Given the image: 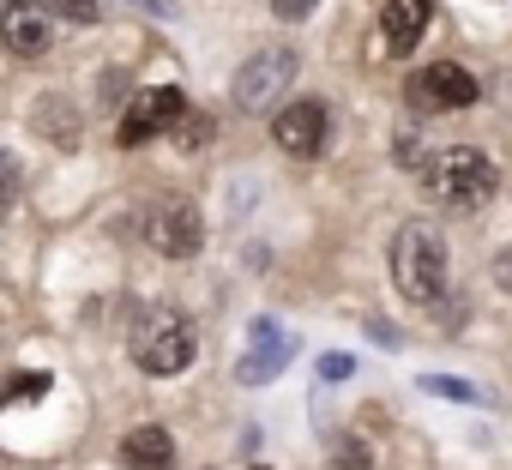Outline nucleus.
<instances>
[{
  "label": "nucleus",
  "instance_id": "19",
  "mask_svg": "<svg viewBox=\"0 0 512 470\" xmlns=\"http://www.w3.org/2000/svg\"><path fill=\"white\" fill-rule=\"evenodd\" d=\"M37 392H49V374H19V380L7 386V404H25V398H37Z\"/></svg>",
  "mask_w": 512,
  "mask_h": 470
},
{
  "label": "nucleus",
  "instance_id": "12",
  "mask_svg": "<svg viewBox=\"0 0 512 470\" xmlns=\"http://www.w3.org/2000/svg\"><path fill=\"white\" fill-rule=\"evenodd\" d=\"M121 464L127 470H175V440L157 422H145V428H133L121 440Z\"/></svg>",
  "mask_w": 512,
  "mask_h": 470
},
{
  "label": "nucleus",
  "instance_id": "11",
  "mask_svg": "<svg viewBox=\"0 0 512 470\" xmlns=\"http://www.w3.org/2000/svg\"><path fill=\"white\" fill-rule=\"evenodd\" d=\"M428 31V0H386L380 13V49L386 55H410Z\"/></svg>",
  "mask_w": 512,
  "mask_h": 470
},
{
  "label": "nucleus",
  "instance_id": "2",
  "mask_svg": "<svg viewBox=\"0 0 512 470\" xmlns=\"http://www.w3.org/2000/svg\"><path fill=\"white\" fill-rule=\"evenodd\" d=\"M494 187H500V175H494V163L476 145H452V151H440L428 163V193L446 211H476V205L494 199Z\"/></svg>",
  "mask_w": 512,
  "mask_h": 470
},
{
  "label": "nucleus",
  "instance_id": "5",
  "mask_svg": "<svg viewBox=\"0 0 512 470\" xmlns=\"http://www.w3.org/2000/svg\"><path fill=\"white\" fill-rule=\"evenodd\" d=\"M290 356H296V338L272 320V314H260L247 326V350L235 356V380L241 386H272L284 368H290Z\"/></svg>",
  "mask_w": 512,
  "mask_h": 470
},
{
  "label": "nucleus",
  "instance_id": "20",
  "mask_svg": "<svg viewBox=\"0 0 512 470\" xmlns=\"http://www.w3.org/2000/svg\"><path fill=\"white\" fill-rule=\"evenodd\" d=\"M314 7H320V0H272V13H278L284 25H296V19H308Z\"/></svg>",
  "mask_w": 512,
  "mask_h": 470
},
{
  "label": "nucleus",
  "instance_id": "18",
  "mask_svg": "<svg viewBox=\"0 0 512 470\" xmlns=\"http://www.w3.org/2000/svg\"><path fill=\"white\" fill-rule=\"evenodd\" d=\"M350 374H356V356H344V350L320 356V380H350Z\"/></svg>",
  "mask_w": 512,
  "mask_h": 470
},
{
  "label": "nucleus",
  "instance_id": "14",
  "mask_svg": "<svg viewBox=\"0 0 512 470\" xmlns=\"http://www.w3.org/2000/svg\"><path fill=\"white\" fill-rule=\"evenodd\" d=\"M175 145H181V151H205V145H211V115L187 109V115L175 121Z\"/></svg>",
  "mask_w": 512,
  "mask_h": 470
},
{
  "label": "nucleus",
  "instance_id": "3",
  "mask_svg": "<svg viewBox=\"0 0 512 470\" xmlns=\"http://www.w3.org/2000/svg\"><path fill=\"white\" fill-rule=\"evenodd\" d=\"M127 344H133V362L145 374H157V380H169V374H181L193 362V326L175 308H145L133 320V338Z\"/></svg>",
  "mask_w": 512,
  "mask_h": 470
},
{
  "label": "nucleus",
  "instance_id": "16",
  "mask_svg": "<svg viewBox=\"0 0 512 470\" xmlns=\"http://www.w3.org/2000/svg\"><path fill=\"white\" fill-rule=\"evenodd\" d=\"M422 392H434V398H452V404H476V386H464V380H446V374H422Z\"/></svg>",
  "mask_w": 512,
  "mask_h": 470
},
{
  "label": "nucleus",
  "instance_id": "15",
  "mask_svg": "<svg viewBox=\"0 0 512 470\" xmlns=\"http://www.w3.org/2000/svg\"><path fill=\"white\" fill-rule=\"evenodd\" d=\"M326 470H374V458H368V446H362V440H350V434H344V440L332 446V464H326Z\"/></svg>",
  "mask_w": 512,
  "mask_h": 470
},
{
  "label": "nucleus",
  "instance_id": "6",
  "mask_svg": "<svg viewBox=\"0 0 512 470\" xmlns=\"http://www.w3.org/2000/svg\"><path fill=\"white\" fill-rule=\"evenodd\" d=\"M145 242L157 254H169V260H193L205 248V223H199V211L187 199H163V205L145 211Z\"/></svg>",
  "mask_w": 512,
  "mask_h": 470
},
{
  "label": "nucleus",
  "instance_id": "23",
  "mask_svg": "<svg viewBox=\"0 0 512 470\" xmlns=\"http://www.w3.org/2000/svg\"><path fill=\"white\" fill-rule=\"evenodd\" d=\"M368 338H374V344H386V350H398V332H392L386 320H368Z\"/></svg>",
  "mask_w": 512,
  "mask_h": 470
},
{
  "label": "nucleus",
  "instance_id": "17",
  "mask_svg": "<svg viewBox=\"0 0 512 470\" xmlns=\"http://www.w3.org/2000/svg\"><path fill=\"white\" fill-rule=\"evenodd\" d=\"M55 19H73V25H97V0H49Z\"/></svg>",
  "mask_w": 512,
  "mask_h": 470
},
{
  "label": "nucleus",
  "instance_id": "22",
  "mask_svg": "<svg viewBox=\"0 0 512 470\" xmlns=\"http://www.w3.org/2000/svg\"><path fill=\"white\" fill-rule=\"evenodd\" d=\"M494 284L512 296V248H506V254H494Z\"/></svg>",
  "mask_w": 512,
  "mask_h": 470
},
{
  "label": "nucleus",
  "instance_id": "9",
  "mask_svg": "<svg viewBox=\"0 0 512 470\" xmlns=\"http://www.w3.org/2000/svg\"><path fill=\"white\" fill-rule=\"evenodd\" d=\"M326 121H332L326 103H320V97H302V103H290V109L272 115V139H278V151H290V157H320Z\"/></svg>",
  "mask_w": 512,
  "mask_h": 470
},
{
  "label": "nucleus",
  "instance_id": "8",
  "mask_svg": "<svg viewBox=\"0 0 512 470\" xmlns=\"http://www.w3.org/2000/svg\"><path fill=\"white\" fill-rule=\"evenodd\" d=\"M187 115V97L175 91V85H157V91H145V97H133L127 103V115H121V127H115V145H145V139H157V133H175V121Z\"/></svg>",
  "mask_w": 512,
  "mask_h": 470
},
{
  "label": "nucleus",
  "instance_id": "13",
  "mask_svg": "<svg viewBox=\"0 0 512 470\" xmlns=\"http://www.w3.org/2000/svg\"><path fill=\"white\" fill-rule=\"evenodd\" d=\"M31 127H37L43 139H55L61 151L79 145V109H73L67 97H37V103H31Z\"/></svg>",
  "mask_w": 512,
  "mask_h": 470
},
{
  "label": "nucleus",
  "instance_id": "10",
  "mask_svg": "<svg viewBox=\"0 0 512 470\" xmlns=\"http://www.w3.org/2000/svg\"><path fill=\"white\" fill-rule=\"evenodd\" d=\"M0 31H7V49H13V55L37 61V55H49V43H55V7H49V0H13L7 19H0Z\"/></svg>",
  "mask_w": 512,
  "mask_h": 470
},
{
  "label": "nucleus",
  "instance_id": "7",
  "mask_svg": "<svg viewBox=\"0 0 512 470\" xmlns=\"http://www.w3.org/2000/svg\"><path fill=\"white\" fill-rule=\"evenodd\" d=\"M482 97V85L458 67V61H434L422 73H410V103L422 115H446V109H470Z\"/></svg>",
  "mask_w": 512,
  "mask_h": 470
},
{
  "label": "nucleus",
  "instance_id": "24",
  "mask_svg": "<svg viewBox=\"0 0 512 470\" xmlns=\"http://www.w3.org/2000/svg\"><path fill=\"white\" fill-rule=\"evenodd\" d=\"M247 470H272V464H247Z\"/></svg>",
  "mask_w": 512,
  "mask_h": 470
},
{
  "label": "nucleus",
  "instance_id": "1",
  "mask_svg": "<svg viewBox=\"0 0 512 470\" xmlns=\"http://www.w3.org/2000/svg\"><path fill=\"white\" fill-rule=\"evenodd\" d=\"M392 284L410 302H434L446 290V235L434 223H404L392 235Z\"/></svg>",
  "mask_w": 512,
  "mask_h": 470
},
{
  "label": "nucleus",
  "instance_id": "4",
  "mask_svg": "<svg viewBox=\"0 0 512 470\" xmlns=\"http://www.w3.org/2000/svg\"><path fill=\"white\" fill-rule=\"evenodd\" d=\"M296 67H302L296 49H260V55H247L241 73H235V85H229L235 109H241V115H278V103H284Z\"/></svg>",
  "mask_w": 512,
  "mask_h": 470
},
{
  "label": "nucleus",
  "instance_id": "21",
  "mask_svg": "<svg viewBox=\"0 0 512 470\" xmlns=\"http://www.w3.org/2000/svg\"><path fill=\"white\" fill-rule=\"evenodd\" d=\"M127 7H133V13H151V19H175V13H181L175 0H127Z\"/></svg>",
  "mask_w": 512,
  "mask_h": 470
}]
</instances>
